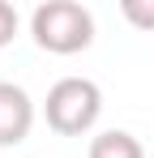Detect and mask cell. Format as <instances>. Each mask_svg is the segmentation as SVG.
Listing matches in <instances>:
<instances>
[{"label": "cell", "instance_id": "cell-1", "mask_svg": "<svg viewBox=\"0 0 154 158\" xmlns=\"http://www.w3.org/2000/svg\"><path fill=\"white\" fill-rule=\"evenodd\" d=\"M30 34L47 56H77L94 43V13L77 0H47L30 13Z\"/></svg>", "mask_w": 154, "mask_h": 158}, {"label": "cell", "instance_id": "cell-2", "mask_svg": "<svg viewBox=\"0 0 154 158\" xmlns=\"http://www.w3.org/2000/svg\"><path fill=\"white\" fill-rule=\"evenodd\" d=\"M43 115H47L51 132H60V137H81V132L94 128L99 115H103V90L90 77H60L47 90Z\"/></svg>", "mask_w": 154, "mask_h": 158}, {"label": "cell", "instance_id": "cell-3", "mask_svg": "<svg viewBox=\"0 0 154 158\" xmlns=\"http://www.w3.org/2000/svg\"><path fill=\"white\" fill-rule=\"evenodd\" d=\"M34 128V98L22 85L0 81V145H22Z\"/></svg>", "mask_w": 154, "mask_h": 158}, {"label": "cell", "instance_id": "cell-4", "mask_svg": "<svg viewBox=\"0 0 154 158\" xmlns=\"http://www.w3.org/2000/svg\"><path fill=\"white\" fill-rule=\"evenodd\" d=\"M86 158H146V150H141V141H137L133 132L107 128V132H99V137L90 141V154Z\"/></svg>", "mask_w": 154, "mask_h": 158}, {"label": "cell", "instance_id": "cell-5", "mask_svg": "<svg viewBox=\"0 0 154 158\" xmlns=\"http://www.w3.org/2000/svg\"><path fill=\"white\" fill-rule=\"evenodd\" d=\"M120 13H124L137 30H154V0H124Z\"/></svg>", "mask_w": 154, "mask_h": 158}, {"label": "cell", "instance_id": "cell-6", "mask_svg": "<svg viewBox=\"0 0 154 158\" xmlns=\"http://www.w3.org/2000/svg\"><path fill=\"white\" fill-rule=\"evenodd\" d=\"M13 34H17V9L9 0H0V47H9Z\"/></svg>", "mask_w": 154, "mask_h": 158}]
</instances>
